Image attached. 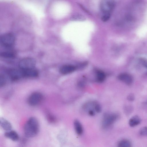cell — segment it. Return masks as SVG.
I'll return each mask as SVG.
<instances>
[{"label":"cell","mask_w":147,"mask_h":147,"mask_svg":"<svg viewBox=\"0 0 147 147\" xmlns=\"http://www.w3.org/2000/svg\"><path fill=\"white\" fill-rule=\"evenodd\" d=\"M36 64L35 60L30 57L22 59L19 63V66L22 70H27L34 69Z\"/></svg>","instance_id":"3957f363"},{"label":"cell","mask_w":147,"mask_h":147,"mask_svg":"<svg viewBox=\"0 0 147 147\" xmlns=\"http://www.w3.org/2000/svg\"><path fill=\"white\" fill-rule=\"evenodd\" d=\"M118 147H131V145L129 140L123 139L119 142Z\"/></svg>","instance_id":"e0dca14e"},{"label":"cell","mask_w":147,"mask_h":147,"mask_svg":"<svg viewBox=\"0 0 147 147\" xmlns=\"http://www.w3.org/2000/svg\"><path fill=\"white\" fill-rule=\"evenodd\" d=\"M74 126L76 133L79 135H81L83 132V128L82 125L77 120H76L74 122Z\"/></svg>","instance_id":"9a60e30c"},{"label":"cell","mask_w":147,"mask_h":147,"mask_svg":"<svg viewBox=\"0 0 147 147\" xmlns=\"http://www.w3.org/2000/svg\"><path fill=\"white\" fill-rule=\"evenodd\" d=\"M39 125L38 121L35 117L30 118L25 123L24 131L25 136L28 138H32L38 133Z\"/></svg>","instance_id":"6da1fadb"},{"label":"cell","mask_w":147,"mask_h":147,"mask_svg":"<svg viewBox=\"0 0 147 147\" xmlns=\"http://www.w3.org/2000/svg\"><path fill=\"white\" fill-rule=\"evenodd\" d=\"M43 98V96L41 93L35 92L30 96L28 99V102L31 106H36L41 102Z\"/></svg>","instance_id":"5b68a950"},{"label":"cell","mask_w":147,"mask_h":147,"mask_svg":"<svg viewBox=\"0 0 147 147\" xmlns=\"http://www.w3.org/2000/svg\"><path fill=\"white\" fill-rule=\"evenodd\" d=\"M139 132L140 134L141 135L147 136V126L141 128Z\"/></svg>","instance_id":"ffe728a7"},{"label":"cell","mask_w":147,"mask_h":147,"mask_svg":"<svg viewBox=\"0 0 147 147\" xmlns=\"http://www.w3.org/2000/svg\"><path fill=\"white\" fill-rule=\"evenodd\" d=\"M16 53L12 50H8L2 51L0 53V56L6 58H12L15 56Z\"/></svg>","instance_id":"5bb4252c"},{"label":"cell","mask_w":147,"mask_h":147,"mask_svg":"<svg viewBox=\"0 0 147 147\" xmlns=\"http://www.w3.org/2000/svg\"><path fill=\"white\" fill-rule=\"evenodd\" d=\"M117 117V115L114 113L105 115L102 121L103 128H107L110 126L115 121Z\"/></svg>","instance_id":"8992f818"},{"label":"cell","mask_w":147,"mask_h":147,"mask_svg":"<svg viewBox=\"0 0 147 147\" xmlns=\"http://www.w3.org/2000/svg\"><path fill=\"white\" fill-rule=\"evenodd\" d=\"M111 15L104 14L101 18V20L103 22H106L110 18Z\"/></svg>","instance_id":"7402d4cb"},{"label":"cell","mask_w":147,"mask_h":147,"mask_svg":"<svg viewBox=\"0 0 147 147\" xmlns=\"http://www.w3.org/2000/svg\"><path fill=\"white\" fill-rule=\"evenodd\" d=\"M22 71L24 77L35 78L39 75L38 71L34 69Z\"/></svg>","instance_id":"30bf717a"},{"label":"cell","mask_w":147,"mask_h":147,"mask_svg":"<svg viewBox=\"0 0 147 147\" xmlns=\"http://www.w3.org/2000/svg\"><path fill=\"white\" fill-rule=\"evenodd\" d=\"M6 83V80L5 76L3 74H1L0 76V86L2 87L4 86Z\"/></svg>","instance_id":"d6986e66"},{"label":"cell","mask_w":147,"mask_h":147,"mask_svg":"<svg viewBox=\"0 0 147 147\" xmlns=\"http://www.w3.org/2000/svg\"><path fill=\"white\" fill-rule=\"evenodd\" d=\"M141 120L138 116L135 115L131 117L129 120V124L131 127H134L138 125L141 122Z\"/></svg>","instance_id":"4fadbf2b"},{"label":"cell","mask_w":147,"mask_h":147,"mask_svg":"<svg viewBox=\"0 0 147 147\" xmlns=\"http://www.w3.org/2000/svg\"><path fill=\"white\" fill-rule=\"evenodd\" d=\"M71 19L74 20L79 21L84 20L85 18L81 15L77 14L73 16Z\"/></svg>","instance_id":"ac0fdd59"},{"label":"cell","mask_w":147,"mask_h":147,"mask_svg":"<svg viewBox=\"0 0 147 147\" xmlns=\"http://www.w3.org/2000/svg\"><path fill=\"white\" fill-rule=\"evenodd\" d=\"M106 77L105 73L102 71L98 70L96 71V79L98 82H103L105 79Z\"/></svg>","instance_id":"2e32d148"},{"label":"cell","mask_w":147,"mask_h":147,"mask_svg":"<svg viewBox=\"0 0 147 147\" xmlns=\"http://www.w3.org/2000/svg\"><path fill=\"white\" fill-rule=\"evenodd\" d=\"M76 67L72 65H65L61 66L59 69V72L62 74L66 75L73 72Z\"/></svg>","instance_id":"9c48e42d"},{"label":"cell","mask_w":147,"mask_h":147,"mask_svg":"<svg viewBox=\"0 0 147 147\" xmlns=\"http://www.w3.org/2000/svg\"><path fill=\"white\" fill-rule=\"evenodd\" d=\"M117 78L119 80L128 85L131 84L133 82V77L127 73L120 74L118 75Z\"/></svg>","instance_id":"52a82bcc"},{"label":"cell","mask_w":147,"mask_h":147,"mask_svg":"<svg viewBox=\"0 0 147 147\" xmlns=\"http://www.w3.org/2000/svg\"><path fill=\"white\" fill-rule=\"evenodd\" d=\"M127 98L130 101H133L134 100V96L133 94H131L128 96Z\"/></svg>","instance_id":"cb8c5ba5"},{"label":"cell","mask_w":147,"mask_h":147,"mask_svg":"<svg viewBox=\"0 0 147 147\" xmlns=\"http://www.w3.org/2000/svg\"><path fill=\"white\" fill-rule=\"evenodd\" d=\"M47 118L48 121L51 122L53 123L55 121V119L54 117L50 114H48Z\"/></svg>","instance_id":"603a6c76"},{"label":"cell","mask_w":147,"mask_h":147,"mask_svg":"<svg viewBox=\"0 0 147 147\" xmlns=\"http://www.w3.org/2000/svg\"><path fill=\"white\" fill-rule=\"evenodd\" d=\"M0 41L2 46L7 49H9L13 45L15 38L14 36L11 33H7L1 35Z\"/></svg>","instance_id":"7a4b0ae2"},{"label":"cell","mask_w":147,"mask_h":147,"mask_svg":"<svg viewBox=\"0 0 147 147\" xmlns=\"http://www.w3.org/2000/svg\"><path fill=\"white\" fill-rule=\"evenodd\" d=\"M115 3L113 0H103L100 4L101 11L104 14H110L114 9Z\"/></svg>","instance_id":"277c9868"},{"label":"cell","mask_w":147,"mask_h":147,"mask_svg":"<svg viewBox=\"0 0 147 147\" xmlns=\"http://www.w3.org/2000/svg\"><path fill=\"white\" fill-rule=\"evenodd\" d=\"M88 113L91 116H93L95 114L94 111L92 110H89L88 111Z\"/></svg>","instance_id":"d4e9b609"},{"label":"cell","mask_w":147,"mask_h":147,"mask_svg":"<svg viewBox=\"0 0 147 147\" xmlns=\"http://www.w3.org/2000/svg\"><path fill=\"white\" fill-rule=\"evenodd\" d=\"M0 125L3 129L7 131L11 130L12 128L11 123L3 117H1L0 118Z\"/></svg>","instance_id":"7c38bea8"},{"label":"cell","mask_w":147,"mask_h":147,"mask_svg":"<svg viewBox=\"0 0 147 147\" xmlns=\"http://www.w3.org/2000/svg\"><path fill=\"white\" fill-rule=\"evenodd\" d=\"M5 136L7 138L13 141H17L19 139L18 134L13 130H10L6 132L4 134Z\"/></svg>","instance_id":"8fae6325"},{"label":"cell","mask_w":147,"mask_h":147,"mask_svg":"<svg viewBox=\"0 0 147 147\" xmlns=\"http://www.w3.org/2000/svg\"><path fill=\"white\" fill-rule=\"evenodd\" d=\"M8 73L10 79L12 81H16L24 77L22 71L20 69H11L8 71Z\"/></svg>","instance_id":"ba28073f"},{"label":"cell","mask_w":147,"mask_h":147,"mask_svg":"<svg viewBox=\"0 0 147 147\" xmlns=\"http://www.w3.org/2000/svg\"><path fill=\"white\" fill-rule=\"evenodd\" d=\"M94 109L95 111L97 112H100L101 111V107L99 104L95 103L94 104Z\"/></svg>","instance_id":"44dd1931"}]
</instances>
